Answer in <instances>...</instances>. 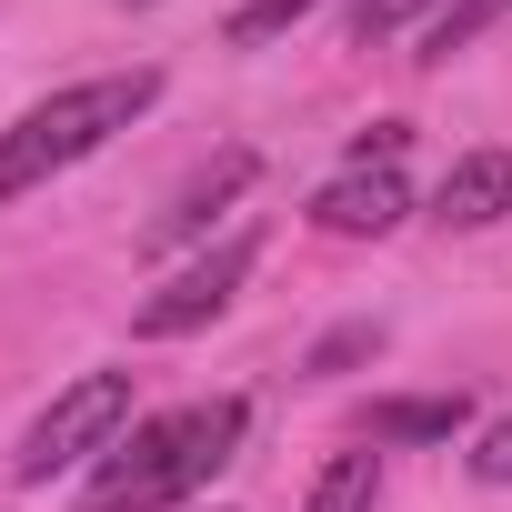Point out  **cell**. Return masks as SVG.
Masks as SVG:
<instances>
[{
	"label": "cell",
	"mask_w": 512,
	"mask_h": 512,
	"mask_svg": "<svg viewBox=\"0 0 512 512\" xmlns=\"http://www.w3.org/2000/svg\"><path fill=\"white\" fill-rule=\"evenodd\" d=\"M241 432H251V402H241V392L151 412V422H131V432L101 452V472L81 482V512H171V502H191V492L241 452Z\"/></svg>",
	"instance_id": "obj_1"
},
{
	"label": "cell",
	"mask_w": 512,
	"mask_h": 512,
	"mask_svg": "<svg viewBox=\"0 0 512 512\" xmlns=\"http://www.w3.org/2000/svg\"><path fill=\"white\" fill-rule=\"evenodd\" d=\"M352 352H382V322H352V332H332V342L312 352V372H332V362H352Z\"/></svg>",
	"instance_id": "obj_14"
},
{
	"label": "cell",
	"mask_w": 512,
	"mask_h": 512,
	"mask_svg": "<svg viewBox=\"0 0 512 512\" xmlns=\"http://www.w3.org/2000/svg\"><path fill=\"white\" fill-rule=\"evenodd\" d=\"M251 171H262L251 151H221V161H211V171H201V181H191V191H181V201L151 221V241H191V231H211V211H221V201H231Z\"/></svg>",
	"instance_id": "obj_8"
},
{
	"label": "cell",
	"mask_w": 512,
	"mask_h": 512,
	"mask_svg": "<svg viewBox=\"0 0 512 512\" xmlns=\"http://www.w3.org/2000/svg\"><path fill=\"white\" fill-rule=\"evenodd\" d=\"M502 11H512V0H442V11L422 21V51H412V61H422V71H442V61H452L482 21H502Z\"/></svg>",
	"instance_id": "obj_10"
},
{
	"label": "cell",
	"mask_w": 512,
	"mask_h": 512,
	"mask_svg": "<svg viewBox=\"0 0 512 512\" xmlns=\"http://www.w3.org/2000/svg\"><path fill=\"white\" fill-rule=\"evenodd\" d=\"M372 492H382V452L362 442V452H332V462L312 472L302 512H372Z\"/></svg>",
	"instance_id": "obj_9"
},
{
	"label": "cell",
	"mask_w": 512,
	"mask_h": 512,
	"mask_svg": "<svg viewBox=\"0 0 512 512\" xmlns=\"http://www.w3.org/2000/svg\"><path fill=\"white\" fill-rule=\"evenodd\" d=\"M251 262H262V231H231L221 251H201L191 272H171V282L131 312V332H141V342H181V332L221 322V312H231V292L251 282Z\"/></svg>",
	"instance_id": "obj_4"
},
{
	"label": "cell",
	"mask_w": 512,
	"mask_h": 512,
	"mask_svg": "<svg viewBox=\"0 0 512 512\" xmlns=\"http://www.w3.org/2000/svg\"><path fill=\"white\" fill-rule=\"evenodd\" d=\"M121 422H131V372H81V382H71V392H51V412L21 432L11 472H21V482H51V472H71V462L111 452V442H121Z\"/></svg>",
	"instance_id": "obj_3"
},
{
	"label": "cell",
	"mask_w": 512,
	"mask_h": 512,
	"mask_svg": "<svg viewBox=\"0 0 512 512\" xmlns=\"http://www.w3.org/2000/svg\"><path fill=\"white\" fill-rule=\"evenodd\" d=\"M402 141H412V131H402V121H372V131H362V141H352V161H402Z\"/></svg>",
	"instance_id": "obj_15"
},
{
	"label": "cell",
	"mask_w": 512,
	"mask_h": 512,
	"mask_svg": "<svg viewBox=\"0 0 512 512\" xmlns=\"http://www.w3.org/2000/svg\"><path fill=\"white\" fill-rule=\"evenodd\" d=\"M322 11V0H241V11H231V41L251 51V41H282L292 21H312Z\"/></svg>",
	"instance_id": "obj_11"
},
{
	"label": "cell",
	"mask_w": 512,
	"mask_h": 512,
	"mask_svg": "<svg viewBox=\"0 0 512 512\" xmlns=\"http://www.w3.org/2000/svg\"><path fill=\"white\" fill-rule=\"evenodd\" d=\"M442 0H352V41L372 51V41H392V31H412V21H432Z\"/></svg>",
	"instance_id": "obj_12"
},
{
	"label": "cell",
	"mask_w": 512,
	"mask_h": 512,
	"mask_svg": "<svg viewBox=\"0 0 512 512\" xmlns=\"http://www.w3.org/2000/svg\"><path fill=\"white\" fill-rule=\"evenodd\" d=\"M502 211H512V151H462L442 171V191H432V221L442 231H482Z\"/></svg>",
	"instance_id": "obj_6"
},
{
	"label": "cell",
	"mask_w": 512,
	"mask_h": 512,
	"mask_svg": "<svg viewBox=\"0 0 512 512\" xmlns=\"http://www.w3.org/2000/svg\"><path fill=\"white\" fill-rule=\"evenodd\" d=\"M402 211H412L402 161H352L342 181L312 191V221H322L332 241H382V231H402Z\"/></svg>",
	"instance_id": "obj_5"
},
{
	"label": "cell",
	"mask_w": 512,
	"mask_h": 512,
	"mask_svg": "<svg viewBox=\"0 0 512 512\" xmlns=\"http://www.w3.org/2000/svg\"><path fill=\"white\" fill-rule=\"evenodd\" d=\"M462 422H472L462 392H402V402H372L362 432H372V442H452Z\"/></svg>",
	"instance_id": "obj_7"
},
{
	"label": "cell",
	"mask_w": 512,
	"mask_h": 512,
	"mask_svg": "<svg viewBox=\"0 0 512 512\" xmlns=\"http://www.w3.org/2000/svg\"><path fill=\"white\" fill-rule=\"evenodd\" d=\"M151 101H161V71H151V61H131V71H101V81H71V91L31 101L11 131H0V201H21V191H41L51 171L91 161V151H101L111 131H131Z\"/></svg>",
	"instance_id": "obj_2"
},
{
	"label": "cell",
	"mask_w": 512,
	"mask_h": 512,
	"mask_svg": "<svg viewBox=\"0 0 512 512\" xmlns=\"http://www.w3.org/2000/svg\"><path fill=\"white\" fill-rule=\"evenodd\" d=\"M472 482H492V492H512V412L472 442Z\"/></svg>",
	"instance_id": "obj_13"
}]
</instances>
